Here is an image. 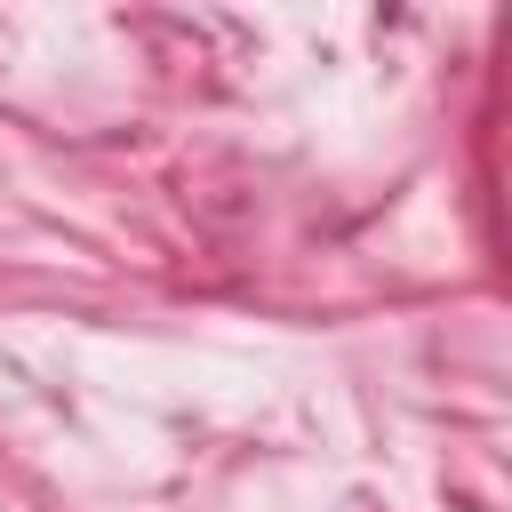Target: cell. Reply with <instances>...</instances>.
Segmentation results:
<instances>
[]
</instances>
